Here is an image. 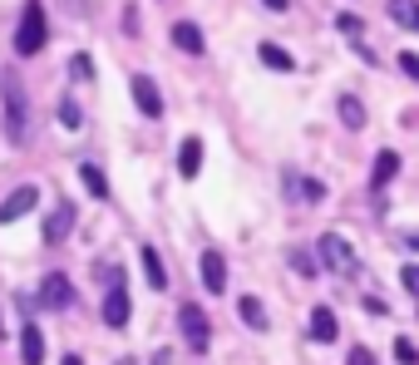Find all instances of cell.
I'll return each instance as SVG.
<instances>
[{"mask_svg": "<svg viewBox=\"0 0 419 365\" xmlns=\"http://www.w3.org/2000/svg\"><path fill=\"white\" fill-rule=\"evenodd\" d=\"M400 70H404L409 79H419V55H414V49H404V55H400Z\"/></svg>", "mask_w": 419, "mask_h": 365, "instance_id": "cell-27", "label": "cell"}, {"mask_svg": "<svg viewBox=\"0 0 419 365\" xmlns=\"http://www.w3.org/2000/svg\"><path fill=\"white\" fill-rule=\"evenodd\" d=\"M178 326H183V341H188V350H192V355H202V350H207V341H213V326H207V311H202L197 301H183V311H178Z\"/></svg>", "mask_w": 419, "mask_h": 365, "instance_id": "cell-4", "label": "cell"}, {"mask_svg": "<svg viewBox=\"0 0 419 365\" xmlns=\"http://www.w3.org/2000/svg\"><path fill=\"white\" fill-rule=\"evenodd\" d=\"M336 336H340L336 311L331 306H316V311H311V341H336Z\"/></svg>", "mask_w": 419, "mask_h": 365, "instance_id": "cell-15", "label": "cell"}, {"mask_svg": "<svg viewBox=\"0 0 419 365\" xmlns=\"http://www.w3.org/2000/svg\"><path fill=\"white\" fill-rule=\"evenodd\" d=\"M390 20L404 25V30H419V6L414 0H390Z\"/></svg>", "mask_w": 419, "mask_h": 365, "instance_id": "cell-22", "label": "cell"}, {"mask_svg": "<svg viewBox=\"0 0 419 365\" xmlns=\"http://www.w3.org/2000/svg\"><path fill=\"white\" fill-rule=\"evenodd\" d=\"M69 227H74V207H69V202H60L55 213L44 218V242H65V237H69Z\"/></svg>", "mask_w": 419, "mask_h": 365, "instance_id": "cell-14", "label": "cell"}, {"mask_svg": "<svg viewBox=\"0 0 419 365\" xmlns=\"http://www.w3.org/2000/svg\"><path fill=\"white\" fill-rule=\"evenodd\" d=\"M316 252H321V262H326L331 272H345V277L360 272V257H355V247H350L340 232H326V237L316 242Z\"/></svg>", "mask_w": 419, "mask_h": 365, "instance_id": "cell-5", "label": "cell"}, {"mask_svg": "<svg viewBox=\"0 0 419 365\" xmlns=\"http://www.w3.org/2000/svg\"><path fill=\"white\" fill-rule=\"evenodd\" d=\"M395 173H400V153L395 148H380L375 153V168H370V188L380 193L385 183H395Z\"/></svg>", "mask_w": 419, "mask_h": 365, "instance_id": "cell-13", "label": "cell"}, {"mask_svg": "<svg viewBox=\"0 0 419 365\" xmlns=\"http://www.w3.org/2000/svg\"><path fill=\"white\" fill-rule=\"evenodd\" d=\"M197 267H202V286L213 291V296H222V291H227V262H222V252H217V247H207Z\"/></svg>", "mask_w": 419, "mask_h": 365, "instance_id": "cell-9", "label": "cell"}, {"mask_svg": "<svg viewBox=\"0 0 419 365\" xmlns=\"http://www.w3.org/2000/svg\"><path fill=\"white\" fill-rule=\"evenodd\" d=\"M69 74H74L79 84H89V79H94V60H89V55H69Z\"/></svg>", "mask_w": 419, "mask_h": 365, "instance_id": "cell-24", "label": "cell"}, {"mask_svg": "<svg viewBox=\"0 0 419 365\" xmlns=\"http://www.w3.org/2000/svg\"><path fill=\"white\" fill-rule=\"evenodd\" d=\"M0 94H6V133H10V143H25V133H30V99H25L20 79L0 74Z\"/></svg>", "mask_w": 419, "mask_h": 365, "instance_id": "cell-1", "label": "cell"}, {"mask_svg": "<svg viewBox=\"0 0 419 365\" xmlns=\"http://www.w3.org/2000/svg\"><path fill=\"white\" fill-rule=\"evenodd\" d=\"M0 336H6V321H0Z\"/></svg>", "mask_w": 419, "mask_h": 365, "instance_id": "cell-34", "label": "cell"}, {"mask_svg": "<svg viewBox=\"0 0 419 365\" xmlns=\"http://www.w3.org/2000/svg\"><path fill=\"white\" fill-rule=\"evenodd\" d=\"M291 267H296L301 277H316V257H311V252H301V247H296V252H291Z\"/></svg>", "mask_w": 419, "mask_h": 365, "instance_id": "cell-25", "label": "cell"}, {"mask_svg": "<svg viewBox=\"0 0 419 365\" xmlns=\"http://www.w3.org/2000/svg\"><path fill=\"white\" fill-rule=\"evenodd\" d=\"M336 25H340L345 35H360V30H365V25H360V15H336Z\"/></svg>", "mask_w": 419, "mask_h": 365, "instance_id": "cell-30", "label": "cell"}, {"mask_svg": "<svg viewBox=\"0 0 419 365\" xmlns=\"http://www.w3.org/2000/svg\"><path fill=\"white\" fill-rule=\"evenodd\" d=\"M35 207H40V188H10L6 193V202H0V227H6V222H20L25 213H35Z\"/></svg>", "mask_w": 419, "mask_h": 365, "instance_id": "cell-6", "label": "cell"}, {"mask_svg": "<svg viewBox=\"0 0 419 365\" xmlns=\"http://www.w3.org/2000/svg\"><path fill=\"white\" fill-rule=\"evenodd\" d=\"M49 40V25H44V6L40 0H25L20 10V25H15V55H40Z\"/></svg>", "mask_w": 419, "mask_h": 365, "instance_id": "cell-2", "label": "cell"}, {"mask_svg": "<svg viewBox=\"0 0 419 365\" xmlns=\"http://www.w3.org/2000/svg\"><path fill=\"white\" fill-rule=\"evenodd\" d=\"M55 114H60V129H69V133H74V129H84V114H79V104H74V99H60V109H55Z\"/></svg>", "mask_w": 419, "mask_h": 365, "instance_id": "cell-23", "label": "cell"}, {"mask_svg": "<svg viewBox=\"0 0 419 365\" xmlns=\"http://www.w3.org/2000/svg\"><path fill=\"white\" fill-rule=\"evenodd\" d=\"M256 55H261V65H272L277 74H291V70H296V60L286 55L281 44H272V40H261V49H256Z\"/></svg>", "mask_w": 419, "mask_h": 365, "instance_id": "cell-19", "label": "cell"}, {"mask_svg": "<svg viewBox=\"0 0 419 365\" xmlns=\"http://www.w3.org/2000/svg\"><path fill=\"white\" fill-rule=\"evenodd\" d=\"M99 316H104V326H109V331H124V326H129V316H133L129 282H124V272H119V267L109 272V291H104V306H99Z\"/></svg>", "mask_w": 419, "mask_h": 365, "instance_id": "cell-3", "label": "cell"}, {"mask_svg": "<svg viewBox=\"0 0 419 365\" xmlns=\"http://www.w3.org/2000/svg\"><path fill=\"white\" fill-rule=\"evenodd\" d=\"M40 301H44L49 311H69V306H74V286H69V277H65V272H44V282H40Z\"/></svg>", "mask_w": 419, "mask_h": 365, "instance_id": "cell-7", "label": "cell"}, {"mask_svg": "<svg viewBox=\"0 0 419 365\" xmlns=\"http://www.w3.org/2000/svg\"><path fill=\"white\" fill-rule=\"evenodd\" d=\"M395 360H400V365H414V360H419V350H414V341H409V336H400V341H395Z\"/></svg>", "mask_w": 419, "mask_h": 365, "instance_id": "cell-26", "label": "cell"}, {"mask_svg": "<svg viewBox=\"0 0 419 365\" xmlns=\"http://www.w3.org/2000/svg\"><path fill=\"white\" fill-rule=\"evenodd\" d=\"M197 168H202V138H183L178 143V173L197 178Z\"/></svg>", "mask_w": 419, "mask_h": 365, "instance_id": "cell-17", "label": "cell"}, {"mask_svg": "<svg viewBox=\"0 0 419 365\" xmlns=\"http://www.w3.org/2000/svg\"><path fill=\"white\" fill-rule=\"evenodd\" d=\"M286 193H291V202H326V183H321V178L286 173Z\"/></svg>", "mask_w": 419, "mask_h": 365, "instance_id": "cell-10", "label": "cell"}, {"mask_svg": "<svg viewBox=\"0 0 419 365\" xmlns=\"http://www.w3.org/2000/svg\"><path fill=\"white\" fill-rule=\"evenodd\" d=\"M79 178H84V188H89V197H109V178H104V168L99 163H79Z\"/></svg>", "mask_w": 419, "mask_h": 365, "instance_id": "cell-21", "label": "cell"}, {"mask_svg": "<svg viewBox=\"0 0 419 365\" xmlns=\"http://www.w3.org/2000/svg\"><path fill=\"white\" fill-rule=\"evenodd\" d=\"M65 365H84V360H79V355H65Z\"/></svg>", "mask_w": 419, "mask_h": 365, "instance_id": "cell-33", "label": "cell"}, {"mask_svg": "<svg viewBox=\"0 0 419 365\" xmlns=\"http://www.w3.org/2000/svg\"><path fill=\"white\" fill-rule=\"evenodd\" d=\"M336 109H340V124H345L350 133H360V129H365V104H360L355 94H340Z\"/></svg>", "mask_w": 419, "mask_h": 365, "instance_id": "cell-18", "label": "cell"}, {"mask_svg": "<svg viewBox=\"0 0 419 365\" xmlns=\"http://www.w3.org/2000/svg\"><path fill=\"white\" fill-rule=\"evenodd\" d=\"M20 360H25V365H44V331H40L35 321L20 326Z\"/></svg>", "mask_w": 419, "mask_h": 365, "instance_id": "cell-11", "label": "cell"}, {"mask_svg": "<svg viewBox=\"0 0 419 365\" xmlns=\"http://www.w3.org/2000/svg\"><path fill=\"white\" fill-rule=\"evenodd\" d=\"M138 262H143V277H148V286L153 291H163L168 286V272H163V257H158V247H138Z\"/></svg>", "mask_w": 419, "mask_h": 365, "instance_id": "cell-12", "label": "cell"}, {"mask_svg": "<svg viewBox=\"0 0 419 365\" xmlns=\"http://www.w3.org/2000/svg\"><path fill=\"white\" fill-rule=\"evenodd\" d=\"M345 365H375V355H370V350H365V346H355V350L345 355Z\"/></svg>", "mask_w": 419, "mask_h": 365, "instance_id": "cell-29", "label": "cell"}, {"mask_svg": "<svg viewBox=\"0 0 419 365\" xmlns=\"http://www.w3.org/2000/svg\"><path fill=\"white\" fill-rule=\"evenodd\" d=\"M129 89H133V104L143 109V119H163V94H158V84H153L148 74H133Z\"/></svg>", "mask_w": 419, "mask_h": 365, "instance_id": "cell-8", "label": "cell"}, {"mask_svg": "<svg viewBox=\"0 0 419 365\" xmlns=\"http://www.w3.org/2000/svg\"><path fill=\"white\" fill-rule=\"evenodd\" d=\"M173 44L183 49V55H202V49H207V40H202V30L192 20H178L173 25Z\"/></svg>", "mask_w": 419, "mask_h": 365, "instance_id": "cell-16", "label": "cell"}, {"mask_svg": "<svg viewBox=\"0 0 419 365\" xmlns=\"http://www.w3.org/2000/svg\"><path fill=\"white\" fill-rule=\"evenodd\" d=\"M365 311H370V316H390V306L380 296H365Z\"/></svg>", "mask_w": 419, "mask_h": 365, "instance_id": "cell-31", "label": "cell"}, {"mask_svg": "<svg viewBox=\"0 0 419 365\" xmlns=\"http://www.w3.org/2000/svg\"><path fill=\"white\" fill-rule=\"evenodd\" d=\"M261 6H267V10H277V15H281V10L291 6V0H261Z\"/></svg>", "mask_w": 419, "mask_h": 365, "instance_id": "cell-32", "label": "cell"}, {"mask_svg": "<svg viewBox=\"0 0 419 365\" xmlns=\"http://www.w3.org/2000/svg\"><path fill=\"white\" fill-rule=\"evenodd\" d=\"M400 286L414 296V291H419V267H404V272H400Z\"/></svg>", "mask_w": 419, "mask_h": 365, "instance_id": "cell-28", "label": "cell"}, {"mask_svg": "<svg viewBox=\"0 0 419 365\" xmlns=\"http://www.w3.org/2000/svg\"><path fill=\"white\" fill-rule=\"evenodd\" d=\"M237 316H242V326H252V331H267V306H261L256 296H242V301H237Z\"/></svg>", "mask_w": 419, "mask_h": 365, "instance_id": "cell-20", "label": "cell"}]
</instances>
